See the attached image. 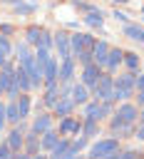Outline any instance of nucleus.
Segmentation results:
<instances>
[{"label":"nucleus","instance_id":"obj_1","mask_svg":"<svg viewBox=\"0 0 144 159\" xmlns=\"http://www.w3.org/2000/svg\"><path fill=\"white\" fill-rule=\"evenodd\" d=\"M92 99H97V102H114V75L112 72L102 70L97 84L92 87Z\"/></svg>","mask_w":144,"mask_h":159},{"label":"nucleus","instance_id":"obj_2","mask_svg":"<svg viewBox=\"0 0 144 159\" xmlns=\"http://www.w3.org/2000/svg\"><path fill=\"white\" fill-rule=\"evenodd\" d=\"M122 144L117 137H107V139H99L89 147V157H97V159H117Z\"/></svg>","mask_w":144,"mask_h":159},{"label":"nucleus","instance_id":"obj_3","mask_svg":"<svg viewBox=\"0 0 144 159\" xmlns=\"http://www.w3.org/2000/svg\"><path fill=\"white\" fill-rule=\"evenodd\" d=\"M82 107H84V117H92V119H97V122L112 117V112H114V109H112V102H97V99L84 102Z\"/></svg>","mask_w":144,"mask_h":159},{"label":"nucleus","instance_id":"obj_4","mask_svg":"<svg viewBox=\"0 0 144 159\" xmlns=\"http://www.w3.org/2000/svg\"><path fill=\"white\" fill-rule=\"evenodd\" d=\"M25 132H27V124H25V119H20L10 132H7V144H10V149H12V154H20L22 152V144H25Z\"/></svg>","mask_w":144,"mask_h":159},{"label":"nucleus","instance_id":"obj_5","mask_svg":"<svg viewBox=\"0 0 144 159\" xmlns=\"http://www.w3.org/2000/svg\"><path fill=\"white\" fill-rule=\"evenodd\" d=\"M94 45V37L89 32H72L70 35V50H72V57H77L82 50H89Z\"/></svg>","mask_w":144,"mask_h":159},{"label":"nucleus","instance_id":"obj_6","mask_svg":"<svg viewBox=\"0 0 144 159\" xmlns=\"http://www.w3.org/2000/svg\"><path fill=\"white\" fill-rule=\"evenodd\" d=\"M109 129L117 139H127V137H134V122H124L122 117L112 114V122H109Z\"/></svg>","mask_w":144,"mask_h":159},{"label":"nucleus","instance_id":"obj_7","mask_svg":"<svg viewBox=\"0 0 144 159\" xmlns=\"http://www.w3.org/2000/svg\"><path fill=\"white\" fill-rule=\"evenodd\" d=\"M99 75H102V67H99L97 62H87V65H82V72H79V82H82V84H87V87L92 89V87L97 84Z\"/></svg>","mask_w":144,"mask_h":159},{"label":"nucleus","instance_id":"obj_8","mask_svg":"<svg viewBox=\"0 0 144 159\" xmlns=\"http://www.w3.org/2000/svg\"><path fill=\"white\" fill-rule=\"evenodd\" d=\"M82 129V119L79 117H72V114H65L60 117V137H72V134H79Z\"/></svg>","mask_w":144,"mask_h":159},{"label":"nucleus","instance_id":"obj_9","mask_svg":"<svg viewBox=\"0 0 144 159\" xmlns=\"http://www.w3.org/2000/svg\"><path fill=\"white\" fill-rule=\"evenodd\" d=\"M57 80H60V84H72V82H74V57L60 60V67H57Z\"/></svg>","mask_w":144,"mask_h":159},{"label":"nucleus","instance_id":"obj_10","mask_svg":"<svg viewBox=\"0 0 144 159\" xmlns=\"http://www.w3.org/2000/svg\"><path fill=\"white\" fill-rule=\"evenodd\" d=\"M55 50H57V60H67L72 57V50H70V35L65 30L55 32Z\"/></svg>","mask_w":144,"mask_h":159},{"label":"nucleus","instance_id":"obj_11","mask_svg":"<svg viewBox=\"0 0 144 159\" xmlns=\"http://www.w3.org/2000/svg\"><path fill=\"white\" fill-rule=\"evenodd\" d=\"M60 99V80L57 82H45V94H42V107L52 109Z\"/></svg>","mask_w":144,"mask_h":159},{"label":"nucleus","instance_id":"obj_12","mask_svg":"<svg viewBox=\"0 0 144 159\" xmlns=\"http://www.w3.org/2000/svg\"><path fill=\"white\" fill-rule=\"evenodd\" d=\"M112 114L122 117L124 122H134V124H137V119H139V107H137V104H132V102L127 99V102H119L117 112H112Z\"/></svg>","mask_w":144,"mask_h":159},{"label":"nucleus","instance_id":"obj_13","mask_svg":"<svg viewBox=\"0 0 144 159\" xmlns=\"http://www.w3.org/2000/svg\"><path fill=\"white\" fill-rule=\"evenodd\" d=\"M70 97L74 99V104H84V102H89L92 89H89L87 84H82V82H72V87H70Z\"/></svg>","mask_w":144,"mask_h":159},{"label":"nucleus","instance_id":"obj_14","mask_svg":"<svg viewBox=\"0 0 144 159\" xmlns=\"http://www.w3.org/2000/svg\"><path fill=\"white\" fill-rule=\"evenodd\" d=\"M40 149H42V147H40V134H37V132H32V129H30V132H25V144H22V152L27 154V159H30V157H35Z\"/></svg>","mask_w":144,"mask_h":159},{"label":"nucleus","instance_id":"obj_15","mask_svg":"<svg viewBox=\"0 0 144 159\" xmlns=\"http://www.w3.org/2000/svg\"><path fill=\"white\" fill-rule=\"evenodd\" d=\"M12 77H15V65L7 60V62L0 67V97H5V92H7L10 82H12Z\"/></svg>","mask_w":144,"mask_h":159},{"label":"nucleus","instance_id":"obj_16","mask_svg":"<svg viewBox=\"0 0 144 159\" xmlns=\"http://www.w3.org/2000/svg\"><path fill=\"white\" fill-rule=\"evenodd\" d=\"M122 60H124V50H119V47H109V52H107V62H104V70H107V72H117L119 65H122Z\"/></svg>","mask_w":144,"mask_h":159},{"label":"nucleus","instance_id":"obj_17","mask_svg":"<svg viewBox=\"0 0 144 159\" xmlns=\"http://www.w3.org/2000/svg\"><path fill=\"white\" fill-rule=\"evenodd\" d=\"M74 99L70 97V94H60V99H57V104L52 107V112L57 114V117H65V114H72L74 112Z\"/></svg>","mask_w":144,"mask_h":159},{"label":"nucleus","instance_id":"obj_18","mask_svg":"<svg viewBox=\"0 0 144 159\" xmlns=\"http://www.w3.org/2000/svg\"><path fill=\"white\" fill-rule=\"evenodd\" d=\"M107 52H109V45L104 42V40H94V45H92V60L104 70V62H107Z\"/></svg>","mask_w":144,"mask_h":159},{"label":"nucleus","instance_id":"obj_19","mask_svg":"<svg viewBox=\"0 0 144 159\" xmlns=\"http://www.w3.org/2000/svg\"><path fill=\"white\" fill-rule=\"evenodd\" d=\"M30 129H32V132H37V134H42V132L52 129V114H50V112H40V114L32 119Z\"/></svg>","mask_w":144,"mask_h":159},{"label":"nucleus","instance_id":"obj_20","mask_svg":"<svg viewBox=\"0 0 144 159\" xmlns=\"http://www.w3.org/2000/svg\"><path fill=\"white\" fill-rule=\"evenodd\" d=\"M82 20H84L87 27H92V30H102V25H104V12L97 10V7H92V10H87V15H84Z\"/></svg>","mask_w":144,"mask_h":159},{"label":"nucleus","instance_id":"obj_21","mask_svg":"<svg viewBox=\"0 0 144 159\" xmlns=\"http://www.w3.org/2000/svg\"><path fill=\"white\" fill-rule=\"evenodd\" d=\"M114 87H122V89H132L137 92V72H122L119 77H114Z\"/></svg>","mask_w":144,"mask_h":159},{"label":"nucleus","instance_id":"obj_22","mask_svg":"<svg viewBox=\"0 0 144 159\" xmlns=\"http://www.w3.org/2000/svg\"><path fill=\"white\" fill-rule=\"evenodd\" d=\"M57 67H60V60L50 55V60L45 62V70H42V82H57Z\"/></svg>","mask_w":144,"mask_h":159},{"label":"nucleus","instance_id":"obj_23","mask_svg":"<svg viewBox=\"0 0 144 159\" xmlns=\"http://www.w3.org/2000/svg\"><path fill=\"white\" fill-rule=\"evenodd\" d=\"M15 104H17L20 119H27V117H30V109H32V97H30L27 92H20L17 99H15Z\"/></svg>","mask_w":144,"mask_h":159},{"label":"nucleus","instance_id":"obj_24","mask_svg":"<svg viewBox=\"0 0 144 159\" xmlns=\"http://www.w3.org/2000/svg\"><path fill=\"white\" fill-rule=\"evenodd\" d=\"M124 37H129V40H134V42H139V45H144V27L142 25H134V22H124Z\"/></svg>","mask_w":144,"mask_h":159},{"label":"nucleus","instance_id":"obj_25","mask_svg":"<svg viewBox=\"0 0 144 159\" xmlns=\"http://www.w3.org/2000/svg\"><path fill=\"white\" fill-rule=\"evenodd\" d=\"M79 134L87 137V139H89V137H97V134H99V122L92 119V117H84V119H82V129H79Z\"/></svg>","mask_w":144,"mask_h":159},{"label":"nucleus","instance_id":"obj_26","mask_svg":"<svg viewBox=\"0 0 144 159\" xmlns=\"http://www.w3.org/2000/svg\"><path fill=\"white\" fill-rule=\"evenodd\" d=\"M70 142H72L70 137H60V139H57V144L50 149V154H52V157H57V159H67V152H70Z\"/></svg>","mask_w":144,"mask_h":159},{"label":"nucleus","instance_id":"obj_27","mask_svg":"<svg viewBox=\"0 0 144 159\" xmlns=\"http://www.w3.org/2000/svg\"><path fill=\"white\" fill-rule=\"evenodd\" d=\"M57 139H60V132L47 129V132H42V134H40V147H42L45 152H50V149L57 144Z\"/></svg>","mask_w":144,"mask_h":159},{"label":"nucleus","instance_id":"obj_28","mask_svg":"<svg viewBox=\"0 0 144 159\" xmlns=\"http://www.w3.org/2000/svg\"><path fill=\"white\" fill-rule=\"evenodd\" d=\"M15 77H17V82H20V89H22V92H30V89H32V84H30V75L25 72V67H22V65H15Z\"/></svg>","mask_w":144,"mask_h":159},{"label":"nucleus","instance_id":"obj_29","mask_svg":"<svg viewBox=\"0 0 144 159\" xmlns=\"http://www.w3.org/2000/svg\"><path fill=\"white\" fill-rule=\"evenodd\" d=\"M5 117H7V124H12V127L20 122V112H17L15 99H7V102H5Z\"/></svg>","mask_w":144,"mask_h":159},{"label":"nucleus","instance_id":"obj_30","mask_svg":"<svg viewBox=\"0 0 144 159\" xmlns=\"http://www.w3.org/2000/svg\"><path fill=\"white\" fill-rule=\"evenodd\" d=\"M5 2H10L17 15H32L35 12V2H22V0H5Z\"/></svg>","mask_w":144,"mask_h":159},{"label":"nucleus","instance_id":"obj_31","mask_svg":"<svg viewBox=\"0 0 144 159\" xmlns=\"http://www.w3.org/2000/svg\"><path fill=\"white\" fill-rule=\"evenodd\" d=\"M40 32H42L40 25H30V27L25 30V42H27V45H37V42H40Z\"/></svg>","mask_w":144,"mask_h":159},{"label":"nucleus","instance_id":"obj_32","mask_svg":"<svg viewBox=\"0 0 144 159\" xmlns=\"http://www.w3.org/2000/svg\"><path fill=\"white\" fill-rule=\"evenodd\" d=\"M37 45H40V47L52 50V47H55V35H52V32H47V30L42 27V32H40V42H37ZM37 45H35V47H37Z\"/></svg>","mask_w":144,"mask_h":159},{"label":"nucleus","instance_id":"obj_33","mask_svg":"<svg viewBox=\"0 0 144 159\" xmlns=\"http://www.w3.org/2000/svg\"><path fill=\"white\" fill-rule=\"evenodd\" d=\"M122 62H124L127 70H132V72L139 70V55H137V52H124V60H122Z\"/></svg>","mask_w":144,"mask_h":159},{"label":"nucleus","instance_id":"obj_34","mask_svg":"<svg viewBox=\"0 0 144 159\" xmlns=\"http://www.w3.org/2000/svg\"><path fill=\"white\" fill-rule=\"evenodd\" d=\"M22 89H20V82H17V77H12V82H10V87H7V92H5V97L7 99H17V94H20Z\"/></svg>","mask_w":144,"mask_h":159},{"label":"nucleus","instance_id":"obj_35","mask_svg":"<svg viewBox=\"0 0 144 159\" xmlns=\"http://www.w3.org/2000/svg\"><path fill=\"white\" fill-rule=\"evenodd\" d=\"M132 97H134V92H132V89L114 87V102H127V99H132Z\"/></svg>","mask_w":144,"mask_h":159},{"label":"nucleus","instance_id":"obj_36","mask_svg":"<svg viewBox=\"0 0 144 159\" xmlns=\"http://www.w3.org/2000/svg\"><path fill=\"white\" fill-rule=\"evenodd\" d=\"M0 55L2 57H10L12 55V42L7 40V35H0Z\"/></svg>","mask_w":144,"mask_h":159},{"label":"nucleus","instance_id":"obj_37","mask_svg":"<svg viewBox=\"0 0 144 159\" xmlns=\"http://www.w3.org/2000/svg\"><path fill=\"white\" fill-rule=\"evenodd\" d=\"M15 154H12V149H10V144H7V139H2L0 142V159H12Z\"/></svg>","mask_w":144,"mask_h":159},{"label":"nucleus","instance_id":"obj_38","mask_svg":"<svg viewBox=\"0 0 144 159\" xmlns=\"http://www.w3.org/2000/svg\"><path fill=\"white\" fill-rule=\"evenodd\" d=\"M134 157H142V154L134 149H119V154H117V159H134Z\"/></svg>","mask_w":144,"mask_h":159},{"label":"nucleus","instance_id":"obj_39","mask_svg":"<svg viewBox=\"0 0 144 159\" xmlns=\"http://www.w3.org/2000/svg\"><path fill=\"white\" fill-rule=\"evenodd\" d=\"M7 127V117H5V102L0 99V132Z\"/></svg>","mask_w":144,"mask_h":159},{"label":"nucleus","instance_id":"obj_40","mask_svg":"<svg viewBox=\"0 0 144 159\" xmlns=\"http://www.w3.org/2000/svg\"><path fill=\"white\" fill-rule=\"evenodd\" d=\"M112 17H114L117 22H129V15H127V12H122V10H114V12H112Z\"/></svg>","mask_w":144,"mask_h":159},{"label":"nucleus","instance_id":"obj_41","mask_svg":"<svg viewBox=\"0 0 144 159\" xmlns=\"http://www.w3.org/2000/svg\"><path fill=\"white\" fill-rule=\"evenodd\" d=\"M12 32H15V27H12L10 22H2V25H0V35H12Z\"/></svg>","mask_w":144,"mask_h":159},{"label":"nucleus","instance_id":"obj_42","mask_svg":"<svg viewBox=\"0 0 144 159\" xmlns=\"http://www.w3.org/2000/svg\"><path fill=\"white\" fill-rule=\"evenodd\" d=\"M137 107H144V89H137Z\"/></svg>","mask_w":144,"mask_h":159},{"label":"nucleus","instance_id":"obj_43","mask_svg":"<svg viewBox=\"0 0 144 159\" xmlns=\"http://www.w3.org/2000/svg\"><path fill=\"white\" fill-rule=\"evenodd\" d=\"M137 89H144V75H137Z\"/></svg>","mask_w":144,"mask_h":159},{"label":"nucleus","instance_id":"obj_44","mask_svg":"<svg viewBox=\"0 0 144 159\" xmlns=\"http://www.w3.org/2000/svg\"><path fill=\"white\" fill-rule=\"evenodd\" d=\"M137 122H139V124L144 122V107H139V119H137Z\"/></svg>","mask_w":144,"mask_h":159},{"label":"nucleus","instance_id":"obj_45","mask_svg":"<svg viewBox=\"0 0 144 159\" xmlns=\"http://www.w3.org/2000/svg\"><path fill=\"white\" fill-rule=\"evenodd\" d=\"M114 2H117V5H127L129 0H114Z\"/></svg>","mask_w":144,"mask_h":159},{"label":"nucleus","instance_id":"obj_46","mask_svg":"<svg viewBox=\"0 0 144 159\" xmlns=\"http://www.w3.org/2000/svg\"><path fill=\"white\" fill-rule=\"evenodd\" d=\"M5 62H7V57H2V55H0V67H2Z\"/></svg>","mask_w":144,"mask_h":159},{"label":"nucleus","instance_id":"obj_47","mask_svg":"<svg viewBox=\"0 0 144 159\" xmlns=\"http://www.w3.org/2000/svg\"><path fill=\"white\" fill-rule=\"evenodd\" d=\"M32 2H35V0H32Z\"/></svg>","mask_w":144,"mask_h":159}]
</instances>
